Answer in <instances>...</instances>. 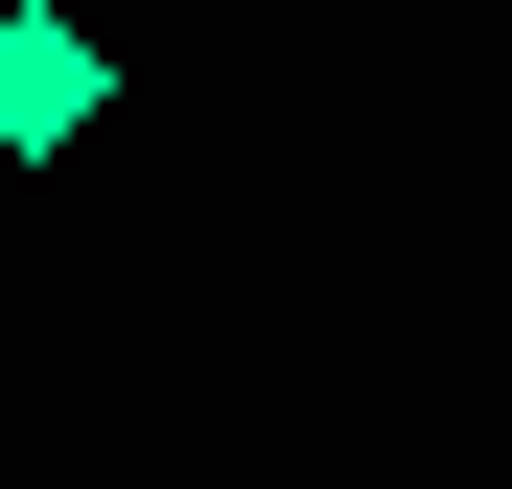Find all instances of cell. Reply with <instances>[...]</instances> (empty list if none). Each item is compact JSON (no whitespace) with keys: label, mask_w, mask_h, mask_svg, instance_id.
Returning <instances> with one entry per match:
<instances>
[{"label":"cell","mask_w":512,"mask_h":489,"mask_svg":"<svg viewBox=\"0 0 512 489\" xmlns=\"http://www.w3.org/2000/svg\"><path fill=\"white\" fill-rule=\"evenodd\" d=\"M94 117H117V47L70 0H0V163H70Z\"/></svg>","instance_id":"6da1fadb"}]
</instances>
